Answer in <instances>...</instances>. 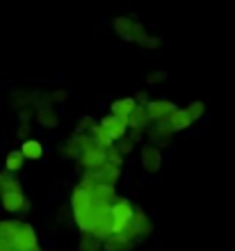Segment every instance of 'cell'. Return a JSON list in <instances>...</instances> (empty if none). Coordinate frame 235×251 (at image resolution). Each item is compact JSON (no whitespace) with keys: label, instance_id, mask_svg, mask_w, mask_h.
<instances>
[{"label":"cell","instance_id":"obj_1","mask_svg":"<svg viewBox=\"0 0 235 251\" xmlns=\"http://www.w3.org/2000/svg\"><path fill=\"white\" fill-rule=\"evenodd\" d=\"M71 212L73 219H76V226H78L82 233H92L94 226H96V215H98V205L94 201L92 190H85V187H73L71 192Z\"/></svg>","mask_w":235,"mask_h":251},{"label":"cell","instance_id":"obj_2","mask_svg":"<svg viewBox=\"0 0 235 251\" xmlns=\"http://www.w3.org/2000/svg\"><path fill=\"white\" fill-rule=\"evenodd\" d=\"M112 30H114V34H117L119 39L135 41V44H142V41L149 37L144 23H139V21L132 19V16H117L114 23H112Z\"/></svg>","mask_w":235,"mask_h":251},{"label":"cell","instance_id":"obj_3","mask_svg":"<svg viewBox=\"0 0 235 251\" xmlns=\"http://www.w3.org/2000/svg\"><path fill=\"white\" fill-rule=\"evenodd\" d=\"M132 217H135V205L128 199L119 197L112 203V228H114V233H124L131 226Z\"/></svg>","mask_w":235,"mask_h":251},{"label":"cell","instance_id":"obj_4","mask_svg":"<svg viewBox=\"0 0 235 251\" xmlns=\"http://www.w3.org/2000/svg\"><path fill=\"white\" fill-rule=\"evenodd\" d=\"M124 233L128 235V238L135 240V242H137V240L149 238L151 233H153V222H151V217L146 215V210H142V208H135V217H132L131 226H128Z\"/></svg>","mask_w":235,"mask_h":251},{"label":"cell","instance_id":"obj_5","mask_svg":"<svg viewBox=\"0 0 235 251\" xmlns=\"http://www.w3.org/2000/svg\"><path fill=\"white\" fill-rule=\"evenodd\" d=\"M39 238H37V231L32 228V224H27V222H21L19 231L14 235L12 240V249L16 251H34L39 249Z\"/></svg>","mask_w":235,"mask_h":251},{"label":"cell","instance_id":"obj_6","mask_svg":"<svg viewBox=\"0 0 235 251\" xmlns=\"http://www.w3.org/2000/svg\"><path fill=\"white\" fill-rule=\"evenodd\" d=\"M0 205H2V210L5 212H21V215H27L30 212V199L26 197V192L23 190H14V192H7L0 197Z\"/></svg>","mask_w":235,"mask_h":251},{"label":"cell","instance_id":"obj_7","mask_svg":"<svg viewBox=\"0 0 235 251\" xmlns=\"http://www.w3.org/2000/svg\"><path fill=\"white\" fill-rule=\"evenodd\" d=\"M139 165L146 174H157L162 169V151L146 142L142 146V151H139Z\"/></svg>","mask_w":235,"mask_h":251},{"label":"cell","instance_id":"obj_8","mask_svg":"<svg viewBox=\"0 0 235 251\" xmlns=\"http://www.w3.org/2000/svg\"><path fill=\"white\" fill-rule=\"evenodd\" d=\"M146 139H149V144L157 146V149H169L174 144V132L167 121H160V124H151Z\"/></svg>","mask_w":235,"mask_h":251},{"label":"cell","instance_id":"obj_9","mask_svg":"<svg viewBox=\"0 0 235 251\" xmlns=\"http://www.w3.org/2000/svg\"><path fill=\"white\" fill-rule=\"evenodd\" d=\"M78 162L85 172H96V169H101V167L107 162V149L94 146V149H89V151H82Z\"/></svg>","mask_w":235,"mask_h":251},{"label":"cell","instance_id":"obj_10","mask_svg":"<svg viewBox=\"0 0 235 251\" xmlns=\"http://www.w3.org/2000/svg\"><path fill=\"white\" fill-rule=\"evenodd\" d=\"M146 110H149V119L151 124H160V121H167L171 117V114L178 110L176 103H171V100H151L149 105H146Z\"/></svg>","mask_w":235,"mask_h":251},{"label":"cell","instance_id":"obj_11","mask_svg":"<svg viewBox=\"0 0 235 251\" xmlns=\"http://www.w3.org/2000/svg\"><path fill=\"white\" fill-rule=\"evenodd\" d=\"M101 126L107 130V135L112 137V142H114V144H117V142H121V139L128 135V121L119 119V117H114V114H110V112L101 119Z\"/></svg>","mask_w":235,"mask_h":251},{"label":"cell","instance_id":"obj_12","mask_svg":"<svg viewBox=\"0 0 235 251\" xmlns=\"http://www.w3.org/2000/svg\"><path fill=\"white\" fill-rule=\"evenodd\" d=\"M34 119H37V124H39L41 128L52 130V128H57V124H59V114L52 105H41L39 103L37 110H34Z\"/></svg>","mask_w":235,"mask_h":251},{"label":"cell","instance_id":"obj_13","mask_svg":"<svg viewBox=\"0 0 235 251\" xmlns=\"http://www.w3.org/2000/svg\"><path fill=\"white\" fill-rule=\"evenodd\" d=\"M135 110H137V100H135V96L117 99V100H112V105H110V114L119 117V119H126V121L131 119Z\"/></svg>","mask_w":235,"mask_h":251},{"label":"cell","instance_id":"obj_14","mask_svg":"<svg viewBox=\"0 0 235 251\" xmlns=\"http://www.w3.org/2000/svg\"><path fill=\"white\" fill-rule=\"evenodd\" d=\"M135 247V240L128 238L126 233H112L107 240H103L105 251H131Z\"/></svg>","mask_w":235,"mask_h":251},{"label":"cell","instance_id":"obj_15","mask_svg":"<svg viewBox=\"0 0 235 251\" xmlns=\"http://www.w3.org/2000/svg\"><path fill=\"white\" fill-rule=\"evenodd\" d=\"M167 124H169L171 132L176 135V132H183V130H187V128H192V124H194V121L189 119V114H187V110H185V107H178L176 112L167 119Z\"/></svg>","mask_w":235,"mask_h":251},{"label":"cell","instance_id":"obj_16","mask_svg":"<svg viewBox=\"0 0 235 251\" xmlns=\"http://www.w3.org/2000/svg\"><path fill=\"white\" fill-rule=\"evenodd\" d=\"M21 153H23V158L26 160H41L44 158V144H41L39 139H26V142H21Z\"/></svg>","mask_w":235,"mask_h":251},{"label":"cell","instance_id":"obj_17","mask_svg":"<svg viewBox=\"0 0 235 251\" xmlns=\"http://www.w3.org/2000/svg\"><path fill=\"white\" fill-rule=\"evenodd\" d=\"M87 135H89V137L94 139V142H96L98 146H101V149H112V146H114V142H112V137L110 135H107V130H105L103 126H101V121H94L92 124V128H89V132H87Z\"/></svg>","mask_w":235,"mask_h":251},{"label":"cell","instance_id":"obj_18","mask_svg":"<svg viewBox=\"0 0 235 251\" xmlns=\"http://www.w3.org/2000/svg\"><path fill=\"white\" fill-rule=\"evenodd\" d=\"M19 226H21L19 219H0V240L12 247V240L16 235V231H19Z\"/></svg>","mask_w":235,"mask_h":251},{"label":"cell","instance_id":"obj_19","mask_svg":"<svg viewBox=\"0 0 235 251\" xmlns=\"http://www.w3.org/2000/svg\"><path fill=\"white\" fill-rule=\"evenodd\" d=\"M26 162L27 160L23 158V153L16 149V151H9L5 155V172H9V174H16V172H21L23 167H26Z\"/></svg>","mask_w":235,"mask_h":251},{"label":"cell","instance_id":"obj_20","mask_svg":"<svg viewBox=\"0 0 235 251\" xmlns=\"http://www.w3.org/2000/svg\"><path fill=\"white\" fill-rule=\"evenodd\" d=\"M14 190H23V187H21V180L9 172H0V197L7 194V192H14Z\"/></svg>","mask_w":235,"mask_h":251},{"label":"cell","instance_id":"obj_21","mask_svg":"<svg viewBox=\"0 0 235 251\" xmlns=\"http://www.w3.org/2000/svg\"><path fill=\"white\" fill-rule=\"evenodd\" d=\"M103 249V240L96 238L94 233H82L78 242V251H101Z\"/></svg>","mask_w":235,"mask_h":251},{"label":"cell","instance_id":"obj_22","mask_svg":"<svg viewBox=\"0 0 235 251\" xmlns=\"http://www.w3.org/2000/svg\"><path fill=\"white\" fill-rule=\"evenodd\" d=\"M62 155H64L66 160H80V146H78L76 135H71V137L62 144Z\"/></svg>","mask_w":235,"mask_h":251},{"label":"cell","instance_id":"obj_23","mask_svg":"<svg viewBox=\"0 0 235 251\" xmlns=\"http://www.w3.org/2000/svg\"><path fill=\"white\" fill-rule=\"evenodd\" d=\"M185 110H187V114H189V119L194 121H199V119H203V114H206V103H203V100H192V103H189L187 107H185Z\"/></svg>","mask_w":235,"mask_h":251},{"label":"cell","instance_id":"obj_24","mask_svg":"<svg viewBox=\"0 0 235 251\" xmlns=\"http://www.w3.org/2000/svg\"><path fill=\"white\" fill-rule=\"evenodd\" d=\"M119 149V153H121V155H128V153H132V149H135V146H137V142H135V139L131 137V135H126L124 139H121V142H117V144H114Z\"/></svg>","mask_w":235,"mask_h":251},{"label":"cell","instance_id":"obj_25","mask_svg":"<svg viewBox=\"0 0 235 251\" xmlns=\"http://www.w3.org/2000/svg\"><path fill=\"white\" fill-rule=\"evenodd\" d=\"M107 165H112V167H124V155L119 153V149L117 146H112V149H107Z\"/></svg>","mask_w":235,"mask_h":251},{"label":"cell","instance_id":"obj_26","mask_svg":"<svg viewBox=\"0 0 235 251\" xmlns=\"http://www.w3.org/2000/svg\"><path fill=\"white\" fill-rule=\"evenodd\" d=\"M142 48H149V50H156V48H160L162 46V37H153V34H149L146 39L139 44Z\"/></svg>","mask_w":235,"mask_h":251},{"label":"cell","instance_id":"obj_27","mask_svg":"<svg viewBox=\"0 0 235 251\" xmlns=\"http://www.w3.org/2000/svg\"><path fill=\"white\" fill-rule=\"evenodd\" d=\"M162 80H167V71H153L146 75V82H149V85H160Z\"/></svg>","mask_w":235,"mask_h":251},{"label":"cell","instance_id":"obj_28","mask_svg":"<svg viewBox=\"0 0 235 251\" xmlns=\"http://www.w3.org/2000/svg\"><path fill=\"white\" fill-rule=\"evenodd\" d=\"M135 100H137V105H144V107H146L153 99H149V92H137V94H135Z\"/></svg>","mask_w":235,"mask_h":251},{"label":"cell","instance_id":"obj_29","mask_svg":"<svg viewBox=\"0 0 235 251\" xmlns=\"http://www.w3.org/2000/svg\"><path fill=\"white\" fill-rule=\"evenodd\" d=\"M30 130H32V128H30V124H21L19 130H16V135H19V137H23V142H26V139H30V137H27V135H30Z\"/></svg>","mask_w":235,"mask_h":251},{"label":"cell","instance_id":"obj_30","mask_svg":"<svg viewBox=\"0 0 235 251\" xmlns=\"http://www.w3.org/2000/svg\"><path fill=\"white\" fill-rule=\"evenodd\" d=\"M34 251H44V249H41V247H39V249H34Z\"/></svg>","mask_w":235,"mask_h":251}]
</instances>
